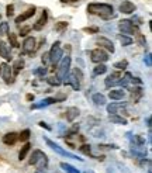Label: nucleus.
I'll list each match as a JSON object with an SVG mask.
<instances>
[{"label":"nucleus","instance_id":"nucleus-1","mask_svg":"<svg viewBox=\"0 0 152 173\" xmlns=\"http://www.w3.org/2000/svg\"><path fill=\"white\" fill-rule=\"evenodd\" d=\"M114 8L107 3H90L87 6V13L93 16H99L103 20H110L114 17Z\"/></svg>","mask_w":152,"mask_h":173},{"label":"nucleus","instance_id":"nucleus-2","mask_svg":"<svg viewBox=\"0 0 152 173\" xmlns=\"http://www.w3.org/2000/svg\"><path fill=\"white\" fill-rule=\"evenodd\" d=\"M28 163L31 166H37V168H48V156H47V153H44L40 149H35L30 158Z\"/></svg>","mask_w":152,"mask_h":173},{"label":"nucleus","instance_id":"nucleus-3","mask_svg":"<svg viewBox=\"0 0 152 173\" xmlns=\"http://www.w3.org/2000/svg\"><path fill=\"white\" fill-rule=\"evenodd\" d=\"M48 55H50V61L51 63H52V70H55V66H57V63H59V61L62 59V56H63V51H62L61 48V42L59 41H55L52 44V46H51L50 52H48Z\"/></svg>","mask_w":152,"mask_h":173},{"label":"nucleus","instance_id":"nucleus-4","mask_svg":"<svg viewBox=\"0 0 152 173\" xmlns=\"http://www.w3.org/2000/svg\"><path fill=\"white\" fill-rule=\"evenodd\" d=\"M61 63H59V68H58V79L59 80H63V79L68 76V73H69L70 70V63H72V58H70V55L68 54L66 56H62Z\"/></svg>","mask_w":152,"mask_h":173},{"label":"nucleus","instance_id":"nucleus-5","mask_svg":"<svg viewBox=\"0 0 152 173\" xmlns=\"http://www.w3.org/2000/svg\"><path fill=\"white\" fill-rule=\"evenodd\" d=\"M118 30L121 31V34H125V35L140 34V28H138V25H135L131 20H121L118 23Z\"/></svg>","mask_w":152,"mask_h":173},{"label":"nucleus","instance_id":"nucleus-6","mask_svg":"<svg viewBox=\"0 0 152 173\" xmlns=\"http://www.w3.org/2000/svg\"><path fill=\"white\" fill-rule=\"evenodd\" d=\"M45 142H47V145L50 146L52 151H55L57 153H59V155H62V156H66V158H70V159H75V161H80V162H83V159L82 158H78L76 155H73V153H70V152H68V151H65L63 148H61L58 144H55L53 141H51V139H48V138H45Z\"/></svg>","mask_w":152,"mask_h":173},{"label":"nucleus","instance_id":"nucleus-7","mask_svg":"<svg viewBox=\"0 0 152 173\" xmlns=\"http://www.w3.org/2000/svg\"><path fill=\"white\" fill-rule=\"evenodd\" d=\"M89 55H90V61L93 63H104L108 61V54L103 48H95L89 52Z\"/></svg>","mask_w":152,"mask_h":173},{"label":"nucleus","instance_id":"nucleus-8","mask_svg":"<svg viewBox=\"0 0 152 173\" xmlns=\"http://www.w3.org/2000/svg\"><path fill=\"white\" fill-rule=\"evenodd\" d=\"M37 50V41L34 37H27L23 42V54H33Z\"/></svg>","mask_w":152,"mask_h":173},{"label":"nucleus","instance_id":"nucleus-9","mask_svg":"<svg viewBox=\"0 0 152 173\" xmlns=\"http://www.w3.org/2000/svg\"><path fill=\"white\" fill-rule=\"evenodd\" d=\"M2 76H3V79H4V82L7 83V85H10V83H13L14 82V79H13V70H11V66L8 65V63H2Z\"/></svg>","mask_w":152,"mask_h":173},{"label":"nucleus","instance_id":"nucleus-10","mask_svg":"<svg viewBox=\"0 0 152 173\" xmlns=\"http://www.w3.org/2000/svg\"><path fill=\"white\" fill-rule=\"evenodd\" d=\"M35 10H37V7L35 6H33V7H30V8H27L24 13H21L18 17H16V20H14V23H16L17 25L18 24H21V23H24V21H27L28 18H31V17L35 14Z\"/></svg>","mask_w":152,"mask_h":173},{"label":"nucleus","instance_id":"nucleus-11","mask_svg":"<svg viewBox=\"0 0 152 173\" xmlns=\"http://www.w3.org/2000/svg\"><path fill=\"white\" fill-rule=\"evenodd\" d=\"M121 76L123 75L120 73V72H113L111 75H108L106 78V80H104V85H106V87H114L117 86L120 83V79H121Z\"/></svg>","mask_w":152,"mask_h":173},{"label":"nucleus","instance_id":"nucleus-12","mask_svg":"<svg viewBox=\"0 0 152 173\" xmlns=\"http://www.w3.org/2000/svg\"><path fill=\"white\" fill-rule=\"evenodd\" d=\"M47 23H48V11L44 10V11L41 13V17H40V18L37 20V23L33 25V30H35V31H41V30L47 25Z\"/></svg>","mask_w":152,"mask_h":173},{"label":"nucleus","instance_id":"nucleus-13","mask_svg":"<svg viewBox=\"0 0 152 173\" xmlns=\"http://www.w3.org/2000/svg\"><path fill=\"white\" fill-rule=\"evenodd\" d=\"M97 44L100 45V48H104V50H107L108 52H111V54H114V51H115V48H114V44L108 40V38H106V37H100L99 40H97Z\"/></svg>","mask_w":152,"mask_h":173},{"label":"nucleus","instance_id":"nucleus-14","mask_svg":"<svg viewBox=\"0 0 152 173\" xmlns=\"http://www.w3.org/2000/svg\"><path fill=\"white\" fill-rule=\"evenodd\" d=\"M135 10H137L135 4L132 2H130V0H125V2H123L120 4V11L124 13V14H132Z\"/></svg>","mask_w":152,"mask_h":173},{"label":"nucleus","instance_id":"nucleus-15","mask_svg":"<svg viewBox=\"0 0 152 173\" xmlns=\"http://www.w3.org/2000/svg\"><path fill=\"white\" fill-rule=\"evenodd\" d=\"M3 144L4 145H8V146H11L14 145L18 141V134L17 132H7L6 135H3Z\"/></svg>","mask_w":152,"mask_h":173},{"label":"nucleus","instance_id":"nucleus-16","mask_svg":"<svg viewBox=\"0 0 152 173\" xmlns=\"http://www.w3.org/2000/svg\"><path fill=\"white\" fill-rule=\"evenodd\" d=\"M80 111H79L78 107H68L66 108V121H69V123H73L75 120L79 117Z\"/></svg>","mask_w":152,"mask_h":173},{"label":"nucleus","instance_id":"nucleus-17","mask_svg":"<svg viewBox=\"0 0 152 173\" xmlns=\"http://www.w3.org/2000/svg\"><path fill=\"white\" fill-rule=\"evenodd\" d=\"M65 79H66L65 80L66 85H70L75 90H79V89H80V80H79L73 73H68V76H66Z\"/></svg>","mask_w":152,"mask_h":173},{"label":"nucleus","instance_id":"nucleus-18","mask_svg":"<svg viewBox=\"0 0 152 173\" xmlns=\"http://www.w3.org/2000/svg\"><path fill=\"white\" fill-rule=\"evenodd\" d=\"M142 96H144V90H142L141 86H134L131 89V100L134 103H138Z\"/></svg>","mask_w":152,"mask_h":173},{"label":"nucleus","instance_id":"nucleus-19","mask_svg":"<svg viewBox=\"0 0 152 173\" xmlns=\"http://www.w3.org/2000/svg\"><path fill=\"white\" fill-rule=\"evenodd\" d=\"M0 56L4 58L6 61H11V55H10V51H8V46L3 40H0Z\"/></svg>","mask_w":152,"mask_h":173},{"label":"nucleus","instance_id":"nucleus-20","mask_svg":"<svg viewBox=\"0 0 152 173\" xmlns=\"http://www.w3.org/2000/svg\"><path fill=\"white\" fill-rule=\"evenodd\" d=\"M53 103H58L57 101V97H48V99H44L41 103H35L31 106V108H42V107H47V106H50V104H53Z\"/></svg>","mask_w":152,"mask_h":173},{"label":"nucleus","instance_id":"nucleus-21","mask_svg":"<svg viewBox=\"0 0 152 173\" xmlns=\"http://www.w3.org/2000/svg\"><path fill=\"white\" fill-rule=\"evenodd\" d=\"M23 68H24V61H23L21 58L16 59V61H14V63H13V66H11L13 75H14V76H17V75H18L21 70H23Z\"/></svg>","mask_w":152,"mask_h":173},{"label":"nucleus","instance_id":"nucleus-22","mask_svg":"<svg viewBox=\"0 0 152 173\" xmlns=\"http://www.w3.org/2000/svg\"><path fill=\"white\" fill-rule=\"evenodd\" d=\"M125 106H127L125 103H110V104H107V113H110V114H117L118 108H124Z\"/></svg>","mask_w":152,"mask_h":173},{"label":"nucleus","instance_id":"nucleus-23","mask_svg":"<svg viewBox=\"0 0 152 173\" xmlns=\"http://www.w3.org/2000/svg\"><path fill=\"white\" fill-rule=\"evenodd\" d=\"M108 121L113 123V124H118V125H125V124H127V120L124 118V117H121V115H118V114H110Z\"/></svg>","mask_w":152,"mask_h":173},{"label":"nucleus","instance_id":"nucleus-24","mask_svg":"<svg viewBox=\"0 0 152 173\" xmlns=\"http://www.w3.org/2000/svg\"><path fill=\"white\" fill-rule=\"evenodd\" d=\"M92 100L96 106H104L106 104V96L102 95V93H95L92 96Z\"/></svg>","mask_w":152,"mask_h":173},{"label":"nucleus","instance_id":"nucleus-25","mask_svg":"<svg viewBox=\"0 0 152 173\" xmlns=\"http://www.w3.org/2000/svg\"><path fill=\"white\" fill-rule=\"evenodd\" d=\"M30 149H31V144H28V142L21 146L20 152H18V161H24L25 158H27V155H28Z\"/></svg>","mask_w":152,"mask_h":173},{"label":"nucleus","instance_id":"nucleus-26","mask_svg":"<svg viewBox=\"0 0 152 173\" xmlns=\"http://www.w3.org/2000/svg\"><path fill=\"white\" fill-rule=\"evenodd\" d=\"M131 79H132V75L130 73V72H125L124 73V76H121V79H120V86H123V87H127L130 83H131Z\"/></svg>","mask_w":152,"mask_h":173},{"label":"nucleus","instance_id":"nucleus-27","mask_svg":"<svg viewBox=\"0 0 152 173\" xmlns=\"http://www.w3.org/2000/svg\"><path fill=\"white\" fill-rule=\"evenodd\" d=\"M107 72V66L104 63H97L96 68L93 69V76H99V75H104Z\"/></svg>","mask_w":152,"mask_h":173},{"label":"nucleus","instance_id":"nucleus-28","mask_svg":"<svg viewBox=\"0 0 152 173\" xmlns=\"http://www.w3.org/2000/svg\"><path fill=\"white\" fill-rule=\"evenodd\" d=\"M118 40L121 42V45L123 46H128L132 44V38L130 35H125V34H120L118 35Z\"/></svg>","mask_w":152,"mask_h":173},{"label":"nucleus","instance_id":"nucleus-29","mask_svg":"<svg viewBox=\"0 0 152 173\" xmlns=\"http://www.w3.org/2000/svg\"><path fill=\"white\" fill-rule=\"evenodd\" d=\"M108 97L111 100H121L124 97V90H110Z\"/></svg>","mask_w":152,"mask_h":173},{"label":"nucleus","instance_id":"nucleus-30","mask_svg":"<svg viewBox=\"0 0 152 173\" xmlns=\"http://www.w3.org/2000/svg\"><path fill=\"white\" fill-rule=\"evenodd\" d=\"M61 168L65 170L66 173H80L75 166H72L70 163H66V162H61Z\"/></svg>","mask_w":152,"mask_h":173},{"label":"nucleus","instance_id":"nucleus-31","mask_svg":"<svg viewBox=\"0 0 152 173\" xmlns=\"http://www.w3.org/2000/svg\"><path fill=\"white\" fill-rule=\"evenodd\" d=\"M7 35H8V42H10V45H11L13 48H18L20 44H18V40H17V34L8 33Z\"/></svg>","mask_w":152,"mask_h":173},{"label":"nucleus","instance_id":"nucleus-32","mask_svg":"<svg viewBox=\"0 0 152 173\" xmlns=\"http://www.w3.org/2000/svg\"><path fill=\"white\" fill-rule=\"evenodd\" d=\"M30 135H31V131H30L28 128H25V130H23V131L18 134V141H21V142H25V141L30 139Z\"/></svg>","mask_w":152,"mask_h":173},{"label":"nucleus","instance_id":"nucleus-33","mask_svg":"<svg viewBox=\"0 0 152 173\" xmlns=\"http://www.w3.org/2000/svg\"><path fill=\"white\" fill-rule=\"evenodd\" d=\"M127 66H128L127 59H123V61H118V62H115L114 63V68L115 69H118V70H125L127 69Z\"/></svg>","mask_w":152,"mask_h":173},{"label":"nucleus","instance_id":"nucleus-34","mask_svg":"<svg viewBox=\"0 0 152 173\" xmlns=\"http://www.w3.org/2000/svg\"><path fill=\"white\" fill-rule=\"evenodd\" d=\"M66 28H68V23L66 21H59V23L55 24V31H58V33H63Z\"/></svg>","mask_w":152,"mask_h":173},{"label":"nucleus","instance_id":"nucleus-35","mask_svg":"<svg viewBox=\"0 0 152 173\" xmlns=\"http://www.w3.org/2000/svg\"><path fill=\"white\" fill-rule=\"evenodd\" d=\"M47 83L50 85V86H59L61 85V80L58 79V76H51V78L47 79Z\"/></svg>","mask_w":152,"mask_h":173},{"label":"nucleus","instance_id":"nucleus-36","mask_svg":"<svg viewBox=\"0 0 152 173\" xmlns=\"http://www.w3.org/2000/svg\"><path fill=\"white\" fill-rule=\"evenodd\" d=\"M47 72H48L47 66H42V68H37V69L34 70V75H35V76H40V78H44L47 75Z\"/></svg>","mask_w":152,"mask_h":173},{"label":"nucleus","instance_id":"nucleus-37","mask_svg":"<svg viewBox=\"0 0 152 173\" xmlns=\"http://www.w3.org/2000/svg\"><path fill=\"white\" fill-rule=\"evenodd\" d=\"M6 34H8V23L3 21V23H0V37H3Z\"/></svg>","mask_w":152,"mask_h":173},{"label":"nucleus","instance_id":"nucleus-38","mask_svg":"<svg viewBox=\"0 0 152 173\" xmlns=\"http://www.w3.org/2000/svg\"><path fill=\"white\" fill-rule=\"evenodd\" d=\"M41 61H42V65L47 66V65H50L51 61H50V55H48V52H44L41 56Z\"/></svg>","mask_w":152,"mask_h":173},{"label":"nucleus","instance_id":"nucleus-39","mask_svg":"<svg viewBox=\"0 0 152 173\" xmlns=\"http://www.w3.org/2000/svg\"><path fill=\"white\" fill-rule=\"evenodd\" d=\"M13 14H14V6H13V4H8L7 7H6V16L13 17Z\"/></svg>","mask_w":152,"mask_h":173},{"label":"nucleus","instance_id":"nucleus-40","mask_svg":"<svg viewBox=\"0 0 152 173\" xmlns=\"http://www.w3.org/2000/svg\"><path fill=\"white\" fill-rule=\"evenodd\" d=\"M30 31H31V27H28V25H27V27H21L20 35L21 37H27V34H28Z\"/></svg>","mask_w":152,"mask_h":173},{"label":"nucleus","instance_id":"nucleus-41","mask_svg":"<svg viewBox=\"0 0 152 173\" xmlns=\"http://www.w3.org/2000/svg\"><path fill=\"white\" fill-rule=\"evenodd\" d=\"M83 31L89 34H97L99 33V28L97 27H87V28H83Z\"/></svg>","mask_w":152,"mask_h":173},{"label":"nucleus","instance_id":"nucleus-42","mask_svg":"<svg viewBox=\"0 0 152 173\" xmlns=\"http://www.w3.org/2000/svg\"><path fill=\"white\" fill-rule=\"evenodd\" d=\"M137 35H138V42H140V45L141 46H145L147 45V40H145V37L144 35H142V34H137Z\"/></svg>","mask_w":152,"mask_h":173},{"label":"nucleus","instance_id":"nucleus-43","mask_svg":"<svg viewBox=\"0 0 152 173\" xmlns=\"http://www.w3.org/2000/svg\"><path fill=\"white\" fill-rule=\"evenodd\" d=\"M73 75H75V76H76V78L79 79V80H80V82H82V80H83V73H82V70L79 69V68H76V69L73 70Z\"/></svg>","mask_w":152,"mask_h":173},{"label":"nucleus","instance_id":"nucleus-44","mask_svg":"<svg viewBox=\"0 0 152 173\" xmlns=\"http://www.w3.org/2000/svg\"><path fill=\"white\" fill-rule=\"evenodd\" d=\"M118 146L117 145H106V144H100L99 149H117Z\"/></svg>","mask_w":152,"mask_h":173},{"label":"nucleus","instance_id":"nucleus-45","mask_svg":"<svg viewBox=\"0 0 152 173\" xmlns=\"http://www.w3.org/2000/svg\"><path fill=\"white\" fill-rule=\"evenodd\" d=\"M145 63H147V66H152V55L151 54H148L147 56H145Z\"/></svg>","mask_w":152,"mask_h":173},{"label":"nucleus","instance_id":"nucleus-46","mask_svg":"<svg viewBox=\"0 0 152 173\" xmlns=\"http://www.w3.org/2000/svg\"><path fill=\"white\" fill-rule=\"evenodd\" d=\"M38 125H40V127H42V128H45V130H48V131H51V130H52V128H51L50 125H47V123H44V121H40V123H38Z\"/></svg>","mask_w":152,"mask_h":173},{"label":"nucleus","instance_id":"nucleus-47","mask_svg":"<svg viewBox=\"0 0 152 173\" xmlns=\"http://www.w3.org/2000/svg\"><path fill=\"white\" fill-rule=\"evenodd\" d=\"M131 83H134V85H140V86H141V85H142V80H141L140 78H132Z\"/></svg>","mask_w":152,"mask_h":173},{"label":"nucleus","instance_id":"nucleus-48","mask_svg":"<svg viewBox=\"0 0 152 173\" xmlns=\"http://www.w3.org/2000/svg\"><path fill=\"white\" fill-rule=\"evenodd\" d=\"M34 99H35V97H34V95H31V93H28V95L25 96V100H27V101H34Z\"/></svg>","mask_w":152,"mask_h":173},{"label":"nucleus","instance_id":"nucleus-49","mask_svg":"<svg viewBox=\"0 0 152 173\" xmlns=\"http://www.w3.org/2000/svg\"><path fill=\"white\" fill-rule=\"evenodd\" d=\"M34 173H47V168H37V170Z\"/></svg>","mask_w":152,"mask_h":173},{"label":"nucleus","instance_id":"nucleus-50","mask_svg":"<svg viewBox=\"0 0 152 173\" xmlns=\"http://www.w3.org/2000/svg\"><path fill=\"white\" fill-rule=\"evenodd\" d=\"M147 127L151 128V117H147Z\"/></svg>","mask_w":152,"mask_h":173},{"label":"nucleus","instance_id":"nucleus-51","mask_svg":"<svg viewBox=\"0 0 152 173\" xmlns=\"http://www.w3.org/2000/svg\"><path fill=\"white\" fill-rule=\"evenodd\" d=\"M69 2H78V0H61V3H69Z\"/></svg>","mask_w":152,"mask_h":173},{"label":"nucleus","instance_id":"nucleus-52","mask_svg":"<svg viewBox=\"0 0 152 173\" xmlns=\"http://www.w3.org/2000/svg\"><path fill=\"white\" fill-rule=\"evenodd\" d=\"M148 173H152V172H151V169H148Z\"/></svg>","mask_w":152,"mask_h":173},{"label":"nucleus","instance_id":"nucleus-53","mask_svg":"<svg viewBox=\"0 0 152 173\" xmlns=\"http://www.w3.org/2000/svg\"><path fill=\"white\" fill-rule=\"evenodd\" d=\"M0 73H2V66H0Z\"/></svg>","mask_w":152,"mask_h":173},{"label":"nucleus","instance_id":"nucleus-54","mask_svg":"<svg viewBox=\"0 0 152 173\" xmlns=\"http://www.w3.org/2000/svg\"><path fill=\"white\" fill-rule=\"evenodd\" d=\"M85 173H92V172H85Z\"/></svg>","mask_w":152,"mask_h":173},{"label":"nucleus","instance_id":"nucleus-55","mask_svg":"<svg viewBox=\"0 0 152 173\" xmlns=\"http://www.w3.org/2000/svg\"><path fill=\"white\" fill-rule=\"evenodd\" d=\"M0 18H2V16H0Z\"/></svg>","mask_w":152,"mask_h":173}]
</instances>
